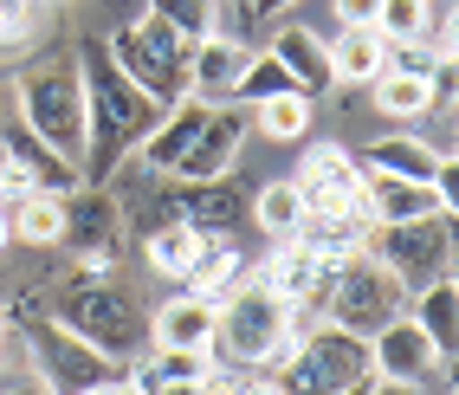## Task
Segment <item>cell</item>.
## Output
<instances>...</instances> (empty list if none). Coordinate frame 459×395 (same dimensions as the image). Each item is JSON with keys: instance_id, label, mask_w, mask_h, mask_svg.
Listing matches in <instances>:
<instances>
[{"instance_id": "obj_1", "label": "cell", "mask_w": 459, "mask_h": 395, "mask_svg": "<svg viewBox=\"0 0 459 395\" xmlns=\"http://www.w3.org/2000/svg\"><path fill=\"white\" fill-rule=\"evenodd\" d=\"M78 78H84V181H110L124 169V156L156 130L162 104H149L143 91L117 72V58L104 46L78 52Z\"/></svg>"}, {"instance_id": "obj_2", "label": "cell", "mask_w": 459, "mask_h": 395, "mask_svg": "<svg viewBox=\"0 0 459 395\" xmlns=\"http://www.w3.org/2000/svg\"><path fill=\"white\" fill-rule=\"evenodd\" d=\"M298 338L304 330L291 324V305L272 298L253 272H247L239 292H227L221 305H213V363H233V370H247V376H272L291 356Z\"/></svg>"}, {"instance_id": "obj_3", "label": "cell", "mask_w": 459, "mask_h": 395, "mask_svg": "<svg viewBox=\"0 0 459 395\" xmlns=\"http://www.w3.org/2000/svg\"><path fill=\"white\" fill-rule=\"evenodd\" d=\"M13 91H20V130H33L65 162H84V78H78V52H52V58H39V66H26Z\"/></svg>"}, {"instance_id": "obj_4", "label": "cell", "mask_w": 459, "mask_h": 395, "mask_svg": "<svg viewBox=\"0 0 459 395\" xmlns=\"http://www.w3.org/2000/svg\"><path fill=\"white\" fill-rule=\"evenodd\" d=\"M104 52L117 58V72H124L149 104H162V110H169V104L188 98V40L169 33L156 13L124 20V26H117V33L104 40Z\"/></svg>"}, {"instance_id": "obj_5", "label": "cell", "mask_w": 459, "mask_h": 395, "mask_svg": "<svg viewBox=\"0 0 459 395\" xmlns=\"http://www.w3.org/2000/svg\"><path fill=\"white\" fill-rule=\"evenodd\" d=\"M65 330H78V338L91 344V350H104V356H136V344H143V312L130 305L124 292H117L110 279H91V272H72L65 279V292H58V312H52Z\"/></svg>"}, {"instance_id": "obj_6", "label": "cell", "mask_w": 459, "mask_h": 395, "mask_svg": "<svg viewBox=\"0 0 459 395\" xmlns=\"http://www.w3.org/2000/svg\"><path fill=\"white\" fill-rule=\"evenodd\" d=\"M272 376H279L285 395H336V389L369 376V338L336 330V324H311Z\"/></svg>"}, {"instance_id": "obj_7", "label": "cell", "mask_w": 459, "mask_h": 395, "mask_svg": "<svg viewBox=\"0 0 459 395\" xmlns=\"http://www.w3.org/2000/svg\"><path fill=\"white\" fill-rule=\"evenodd\" d=\"M362 253H369L382 272H394L402 292L453 279V215H427V221H402V227H369Z\"/></svg>"}, {"instance_id": "obj_8", "label": "cell", "mask_w": 459, "mask_h": 395, "mask_svg": "<svg viewBox=\"0 0 459 395\" xmlns=\"http://www.w3.org/2000/svg\"><path fill=\"white\" fill-rule=\"evenodd\" d=\"M408 312V292L394 285V272H382L369 253H350L343 272L330 285V305H324V324L336 330H356V338H376L388 318Z\"/></svg>"}, {"instance_id": "obj_9", "label": "cell", "mask_w": 459, "mask_h": 395, "mask_svg": "<svg viewBox=\"0 0 459 395\" xmlns=\"http://www.w3.org/2000/svg\"><path fill=\"white\" fill-rule=\"evenodd\" d=\"M26 350H33V370H39L58 395H78V389H91V382L124 376V363L104 356V350H91L78 330H65L58 318H33V324H26Z\"/></svg>"}, {"instance_id": "obj_10", "label": "cell", "mask_w": 459, "mask_h": 395, "mask_svg": "<svg viewBox=\"0 0 459 395\" xmlns=\"http://www.w3.org/2000/svg\"><path fill=\"white\" fill-rule=\"evenodd\" d=\"M362 162L350 156L343 143H311L298 156V175L291 189L304 201V215H362Z\"/></svg>"}, {"instance_id": "obj_11", "label": "cell", "mask_w": 459, "mask_h": 395, "mask_svg": "<svg viewBox=\"0 0 459 395\" xmlns=\"http://www.w3.org/2000/svg\"><path fill=\"white\" fill-rule=\"evenodd\" d=\"M453 370V363L434 350V338L402 312V318H388L376 338H369V376L376 382H408V389H427V382H440Z\"/></svg>"}, {"instance_id": "obj_12", "label": "cell", "mask_w": 459, "mask_h": 395, "mask_svg": "<svg viewBox=\"0 0 459 395\" xmlns=\"http://www.w3.org/2000/svg\"><path fill=\"white\" fill-rule=\"evenodd\" d=\"M117 227H124V207H117L104 189L65 195V240H58V247H78V272H91V279H110Z\"/></svg>"}, {"instance_id": "obj_13", "label": "cell", "mask_w": 459, "mask_h": 395, "mask_svg": "<svg viewBox=\"0 0 459 395\" xmlns=\"http://www.w3.org/2000/svg\"><path fill=\"white\" fill-rule=\"evenodd\" d=\"M239 143H247V104H213L201 136L188 143V156H181L162 181H227L233 162H239Z\"/></svg>"}, {"instance_id": "obj_14", "label": "cell", "mask_w": 459, "mask_h": 395, "mask_svg": "<svg viewBox=\"0 0 459 395\" xmlns=\"http://www.w3.org/2000/svg\"><path fill=\"white\" fill-rule=\"evenodd\" d=\"M247 40L233 33H207L188 46V98H207V104H233L239 91V72H247Z\"/></svg>"}, {"instance_id": "obj_15", "label": "cell", "mask_w": 459, "mask_h": 395, "mask_svg": "<svg viewBox=\"0 0 459 395\" xmlns=\"http://www.w3.org/2000/svg\"><path fill=\"white\" fill-rule=\"evenodd\" d=\"M369 175V169H362ZM362 215L369 227H402V221H427V215H453L440 201L434 181H402V175H369L362 181Z\"/></svg>"}, {"instance_id": "obj_16", "label": "cell", "mask_w": 459, "mask_h": 395, "mask_svg": "<svg viewBox=\"0 0 459 395\" xmlns=\"http://www.w3.org/2000/svg\"><path fill=\"white\" fill-rule=\"evenodd\" d=\"M265 52L285 66L291 91H304V98H324V91H336V84H330V46H324V33H311V26H279Z\"/></svg>"}, {"instance_id": "obj_17", "label": "cell", "mask_w": 459, "mask_h": 395, "mask_svg": "<svg viewBox=\"0 0 459 395\" xmlns=\"http://www.w3.org/2000/svg\"><path fill=\"white\" fill-rule=\"evenodd\" d=\"M369 175H402V181H434L440 175V162H446V149H434L427 136H414V130H388V136H376L369 149L356 156Z\"/></svg>"}, {"instance_id": "obj_18", "label": "cell", "mask_w": 459, "mask_h": 395, "mask_svg": "<svg viewBox=\"0 0 459 395\" xmlns=\"http://www.w3.org/2000/svg\"><path fill=\"white\" fill-rule=\"evenodd\" d=\"M149 344L156 350H213V305L195 292H175L169 305L149 318Z\"/></svg>"}, {"instance_id": "obj_19", "label": "cell", "mask_w": 459, "mask_h": 395, "mask_svg": "<svg viewBox=\"0 0 459 395\" xmlns=\"http://www.w3.org/2000/svg\"><path fill=\"white\" fill-rule=\"evenodd\" d=\"M169 221H188L201 233H233L239 195L227 189V181H175L169 189Z\"/></svg>"}, {"instance_id": "obj_20", "label": "cell", "mask_w": 459, "mask_h": 395, "mask_svg": "<svg viewBox=\"0 0 459 395\" xmlns=\"http://www.w3.org/2000/svg\"><path fill=\"white\" fill-rule=\"evenodd\" d=\"M247 253L233 247V233H207V247H201V259L188 266V279H181V292H195V298H207V305H221L227 292H239L247 285Z\"/></svg>"}, {"instance_id": "obj_21", "label": "cell", "mask_w": 459, "mask_h": 395, "mask_svg": "<svg viewBox=\"0 0 459 395\" xmlns=\"http://www.w3.org/2000/svg\"><path fill=\"white\" fill-rule=\"evenodd\" d=\"M330 46V84H376L382 72H388V40L376 33V26H343L336 40H324Z\"/></svg>"}, {"instance_id": "obj_22", "label": "cell", "mask_w": 459, "mask_h": 395, "mask_svg": "<svg viewBox=\"0 0 459 395\" xmlns=\"http://www.w3.org/2000/svg\"><path fill=\"white\" fill-rule=\"evenodd\" d=\"M0 156L20 162V169H26V181H33L39 195H78V189H84V169H78V162H65L58 149H46L33 130H13Z\"/></svg>"}, {"instance_id": "obj_23", "label": "cell", "mask_w": 459, "mask_h": 395, "mask_svg": "<svg viewBox=\"0 0 459 395\" xmlns=\"http://www.w3.org/2000/svg\"><path fill=\"white\" fill-rule=\"evenodd\" d=\"M201 247H207V233L201 227H188V221H162L156 233L143 240V266L156 272V279H188V266L201 259Z\"/></svg>"}, {"instance_id": "obj_24", "label": "cell", "mask_w": 459, "mask_h": 395, "mask_svg": "<svg viewBox=\"0 0 459 395\" xmlns=\"http://www.w3.org/2000/svg\"><path fill=\"white\" fill-rule=\"evenodd\" d=\"M408 318L434 338V350L453 363V344H459V285L453 279H434V285H420L408 292Z\"/></svg>"}, {"instance_id": "obj_25", "label": "cell", "mask_w": 459, "mask_h": 395, "mask_svg": "<svg viewBox=\"0 0 459 395\" xmlns=\"http://www.w3.org/2000/svg\"><path fill=\"white\" fill-rule=\"evenodd\" d=\"M7 240H20V247H58L65 240V195L7 201Z\"/></svg>"}, {"instance_id": "obj_26", "label": "cell", "mask_w": 459, "mask_h": 395, "mask_svg": "<svg viewBox=\"0 0 459 395\" xmlns=\"http://www.w3.org/2000/svg\"><path fill=\"white\" fill-rule=\"evenodd\" d=\"M247 124H253L265 143H304V136H311V124H317V98H304V91H279V98L253 104Z\"/></svg>"}, {"instance_id": "obj_27", "label": "cell", "mask_w": 459, "mask_h": 395, "mask_svg": "<svg viewBox=\"0 0 459 395\" xmlns=\"http://www.w3.org/2000/svg\"><path fill=\"white\" fill-rule=\"evenodd\" d=\"M369 91H376V110L394 117V124H414V117H427L440 104V84L434 78H414V72H382Z\"/></svg>"}, {"instance_id": "obj_28", "label": "cell", "mask_w": 459, "mask_h": 395, "mask_svg": "<svg viewBox=\"0 0 459 395\" xmlns=\"http://www.w3.org/2000/svg\"><path fill=\"white\" fill-rule=\"evenodd\" d=\"M143 13H156L169 33H181V40H207V33H227V13H221V0H149Z\"/></svg>"}, {"instance_id": "obj_29", "label": "cell", "mask_w": 459, "mask_h": 395, "mask_svg": "<svg viewBox=\"0 0 459 395\" xmlns=\"http://www.w3.org/2000/svg\"><path fill=\"white\" fill-rule=\"evenodd\" d=\"M253 221H259V233H265V240H291V233H298L304 201H298V189H291V175L265 181V189L253 195Z\"/></svg>"}, {"instance_id": "obj_30", "label": "cell", "mask_w": 459, "mask_h": 395, "mask_svg": "<svg viewBox=\"0 0 459 395\" xmlns=\"http://www.w3.org/2000/svg\"><path fill=\"white\" fill-rule=\"evenodd\" d=\"M279 91H291L285 66L272 52H253L247 58V72H239V91H233V104H265V98H279Z\"/></svg>"}, {"instance_id": "obj_31", "label": "cell", "mask_w": 459, "mask_h": 395, "mask_svg": "<svg viewBox=\"0 0 459 395\" xmlns=\"http://www.w3.org/2000/svg\"><path fill=\"white\" fill-rule=\"evenodd\" d=\"M427 7L434 0H382V13H376V33L388 46H402V40H420L427 33Z\"/></svg>"}, {"instance_id": "obj_32", "label": "cell", "mask_w": 459, "mask_h": 395, "mask_svg": "<svg viewBox=\"0 0 459 395\" xmlns=\"http://www.w3.org/2000/svg\"><path fill=\"white\" fill-rule=\"evenodd\" d=\"M33 26H39V0H0V46L33 40Z\"/></svg>"}, {"instance_id": "obj_33", "label": "cell", "mask_w": 459, "mask_h": 395, "mask_svg": "<svg viewBox=\"0 0 459 395\" xmlns=\"http://www.w3.org/2000/svg\"><path fill=\"white\" fill-rule=\"evenodd\" d=\"M382 0H336V26H376Z\"/></svg>"}, {"instance_id": "obj_34", "label": "cell", "mask_w": 459, "mask_h": 395, "mask_svg": "<svg viewBox=\"0 0 459 395\" xmlns=\"http://www.w3.org/2000/svg\"><path fill=\"white\" fill-rule=\"evenodd\" d=\"M0 395H58V389H52V382L33 370V363H26V370H20L13 382H0Z\"/></svg>"}, {"instance_id": "obj_35", "label": "cell", "mask_w": 459, "mask_h": 395, "mask_svg": "<svg viewBox=\"0 0 459 395\" xmlns=\"http://www.w3.org/2000/svg\"><path fill=\"white\" fill-rule=\"evenodd\" d=\"M291 7H298V0H247V20H279Z\"/></svg>"}, {"instance_id": "obj_36", "label": "cell", "mask_w": 459, "mask_h": 395, "mask_svg": "<svg viewBox=\"0 0 459 395\" xmlns=\"http://www.w3.org/2000/svg\"><path fill=\"white\" fill-rule=\"evenodd\" d=\"M78 395H136V382H130V376H110V382H91V389H78Z\"/></svg>"}, {"instance_id": "obj_37", "label": "cell", "mask_w": 459, "mask_h": 395, "mask_svg": "<svg viewBox=\"0 0 459 395\" xmlns=\"http://www.w3.org/2000/svg\"><path fill=\"white\" fill-rule=\"evenodd\" d=\"M239 395H285V389H279V376H247Z\"/></svg>"}, {"instance_id": "obj_38", "label": "cell", "mask_w": 459, "mask_h": 395, "mask_svg": "<svg viewBox=\"0 0 459 395\" xmlns=\"http://www.w3.org/2000/svg\"><path fill=\"white\" fill-rule=\"evenodd\" d=\"M149 395H207V389H201V376H195V382H162V389H149Z\"/></svg>"}, {"instance_id": "obj_39", "label": "cell", "mask_w": 459, "mask_h": 395, "mask_svg": "<svg viewBox=\"0 0 459 395\" xmlns=\"http://www.w3.org/2000/svg\"><path fill=\"white\" fill-rule=\"evenodd\" d=\"M7 338H13V305L0 298V344H7Z\"/></svg>"}, {"instance_id": "obj_40", "label": "cell", "mask_w": 459, "mask_h": 395, "mask_svg": "<svg viewBox=\"0 0 459 395\" xmlns=\"http://www.w3.org/2000/svg\"><path fill=\"white\" fill-rule=\"evenodd\" d=\"M336 395H376V376H362V382H350V389H336Z\"/></svg>"}, {"instance_id": "obj_41", "label": "cell", "mask_w": 459, "mask_h": 395, "mask_svg": "<svg viewBox=\"0 0 459 395\" xmlns=\"http://www.w3.org/2000/svg\"><path fill=\"white\" fill-rule=\"evenodd\" d=\"M0 253H7V207H0Z\"/></svg>"}, {"instance_id": "obj_42", "label": "cell", "mask_w": 459, "mask_h": 395, "mask_svg": "<svg viewBox=\"0 0 459 395\" xmlns=\"http://www.w3.org/2000/svg\"><path fill=\"white\" fill-rule=\"evenodd\" d=\"M221 7H227V0H221ZM233 7H247V0H233Z\"/></svg>"}]
</instances>
